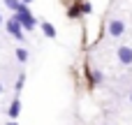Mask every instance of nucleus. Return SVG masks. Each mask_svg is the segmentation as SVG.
I'll return each instance as SVG.
<instances>
[{"instance_id": "obj_5", "label": "nucleus", "mask_w": 132, "mask_h": 125, "mask_svg": "<svg viewBox=\"0 0 132 125\" xmlns=\"http://www.w3.org/2000/svg\"><path fill=\"white\" fill-rule=\"evenodd\" d=\"M5 5L12 9V12H21V9H28L26 2H19V0H5Z\"/></svg>"}, {"instance_id": "obj_1", "label": "nucleus", "mask_w": 132, "mask_h": 125, "mask_svg": "<svg viewBox=\"0 0 132 125\" xmlns=\"http://www.w3.org/2000/svg\"><path fill=\"white\" fill-rule=\"evenodd\" d=\"M14 19L16 21H21V26H23V30H32L35 26H37V21H35V16L28 12V9H21V12H16L14 14Z\"/></svg>"}, {"instance_id": "obj_6", "label": "nucleus", "mask_w": 132, "mask_h": 125, "mask_svg": "<svg viewBox=\"0 0 132 125\" xmlns=\"http://www.w3.org/2000/svg\"><path fill=\"white\" fill-rule=\"evenodd\" d=\"M19 111H21V102H19V100H14V102L9 104L7 114H9V118H16V116H19Z\"/></svg>"}, {"instance_id": "obj_9", "label": "nucleus", "mask_w": 132, "mask_h": 125, "mask_svg": "<svg viewBox=\"0 0 132 125\" xmlns=\"http://www.w3.org/2000/svg\"><path fill=\"white\" fill-rule=\"evenodd\" d=\"M16 58H19L21 63H26V60H28V51H26V49H19V51H16Z\"/></svg>"}, {"instance_id": "obj_10", "label": "nucleus", "mask_w": 132, "mask_h": 125, "mask_svg": "<svg viewBox=\"0 0 132 125\" xmlns=\"http://www.w3.org/2000/svg\"><path fill=\"white\" fill-rule=\"evenodd\" d=\"M81 7H84V14H90V12H93V7H90V2H81Z\"/></svg>"}, {"instance_id": "obj_14", "label": "nucleus", "mask_w": 132, "mask_h": 125, "mask_svg": "<svg viewBox=\"0 0 132 125\" xmlns=\"http://www.w3.org/2000/svg\"><path fill=\"white\" fill-rule=\"evenodd\" d=\"M0 93H2V84H0Z\"/></svg>"}, {"instance_id": "obj_11", "label": "nucleus", "mask_w": 132, "mask_h": 125, "mask_svg": "<svg viewBox=\"0 0 132 125\" xmlns=\"http://www.w3.org/2000/svg\"><path fill=\"white\" fill-rule=\"evenodd\" d=\"M93 81H95V84H100V81H102V74H100V72H95V74H93Z\"/></svg>"}, {"instance_id": "obj_15", "label": "nucleus", "mask_w": 132, "mask_h": 125, "mask_svg": "<svg viewBox=\"0 0 132 125\" xmlns=\"http://www.w3.org/2000/svg\"><path fill=\"white\" fill-rule=\"evenodd\" d=\"M23 2H32V0H23Z\"/></svg>"}, {"instance_id": "obj_8", "label": "nucleus", "mask_w": 132, "mask_h": 125, "mask_svg": "<svg viewBox=\"0 0 132 125\" xmlns=\"http://www.w3.org/2000/svg\"><path fill=\"white\" fill-rule=\"evenodd\" d=\"M81 12H84V7H81V5H74V7L67 12V16H70V19H79V14H81Z\"/></svg>"}, {"instance_id": "obj_12", "label": "nucleus", "mask_w": 132, "mask_h": 125, "mask_svg": "<svg viewBox=\"0 0 132 125\" xmlns=\"http://www.w3.org/2000/svg\"><path fill=\"white\" fill-rule=\"evenodd\" d=\"M21 88H23V74H21V77H19V81H16V90H21Z\"/></svg>"}, {"instance_id": "obj_3", "label": "nucleus", "mask_w": 132, "mask_h": 125, "mask_svg": "<svg viewBox=\"0 0 132 125\" xmlns=\"http://www.w3.org/2000/svg\"><path fill=\"white\" fill-rule=\"evenodd\" d=\"M123 32H125V21L111 19V21H109V35H111V37H121Z\"/></svg>"}, {"instance_id": "obj_4", "label": "nucleus", "mask_w": 132, "mask_h": 125, "mask_svg": "<svg viewBox=\"0 0 132 125\" xmlns=\"http://www.w3.org/2000/svg\"><path fill=\"white\" fill-rule=\"evenodd\" d=\"M118 60L123 65H132V49L130 46H121L118 49Z\"/></svg>"}, {"instance_id": "obj_2", "label": "nucleus", "mask_w": 132, "mask_h": 125, "mask_svg": "<svg viewBox=\"0 0 132 125\" xmlns=\"http://www.w3.org/2000/svg\"><path fill=\"white\" fill-rule=\"evenodd\" d=\"M7 32L9 35H14L16 39H23V26H21V21H16L14 16L7 21Z\"/></svg>"}, {"instance_id": "obj_16", "label": "nucleus", "mask_w": 132, "mask_h": 125, "mask_svg": "<svg viewBox=\"0 0 132 125\" xmlns=\"http://www.w3.org/2000/svg\"><path fill=\"white\" fill-rule=\"evenodd\" d=\"M0 23H2V14H0Z\"/></svg>"}, {"instance_id": "obj_17", "label": "nucleus", "mask_w": 132, "mask_h": 125, "mask_svg": "<svg viewBox=\"0 0 132 125\" xmlns=\"http://www.w3.org/2000/svg\"><path fill=\"white\" fill-rule=\"evenodd\" d=\"M130 102H132V95H130Z\"/></svg>"}, {"instance_id": "obj_13", "label": "nucleus", "mask_w": 132, "mask_h": 125, "mask_svg": "<svg viewBox=\"0 0 132 125\" xmlns=\"http://www.w3.org/2000/svg\"><path fill=\"white\" fill-rule=\"evenodd\" d=\"M7 125H19V123H16V118H12V121H9Z\"/></svg>"}, {"instance_id": "obj_7", "label": "nucleus", "mask_w": 132, "mask_h": 125, "mask_svg": "<svg viewBox=\"0 0 132 125\" xmlns=\"http://www.w3.org/2000/svg\"><path fill=\"white\" fill-rule=\"evenodd\" d=\"M42 30H44V35H46V37H51V39L56 37V28H53L51 23H46V21H44V23H42Z\"/></svg>"}]
</instances>
